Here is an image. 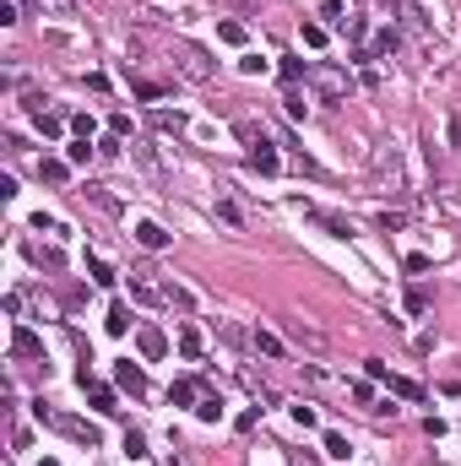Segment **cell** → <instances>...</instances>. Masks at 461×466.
I'll list each match as a JSON object with an SVG mask.
<instances>
[{
    "mask_svg": "<svg viewBox=\"0 0 461 466\" xmlns=\"http://www.w3.org/2000/svg\"><path fill=\"white\" fill-rule=\"evenodd\" d=\"M179 352H185V358H201V336H195V331H179Z\"/></svg>",
    "mask_w": 461,
    "mask_h": 466,
    "instance_id": "obj_29",
    "label": "cell"
},
{
    "mask_svg": "<svg viewBox=\"0 0 461 466\" xmlns=\"http://www.w3.org/2000/svg\"><path fill=\"white\" fill-rule=\"evenodd\" d=\"M304 217H310V223H320L326 233H336V239H348V233H353V223H348V217H336V212H320V206H304Z\"/></svg>",
    "mask_w": 461,
    "mask_h": 466,
    "instance_id": "obj_7",
    "label": "cell"
},
{
    "mask_svg": "<svg viewBox=\"0 0 461 466\" xmlns=\"http://www.w3.org/2000/svg\"><path fill=\"white\" fill-rule=\"evenodd\" d=\"M65 163H92V146H87V142H71V146H65Z\"/></svg>",
    "mask_w": 461,
    "mask_h": 466,
    "instance_id": "obj_31",
    "label": "cell"
},
{
    "mask_svg": "<svg viewBox=\"0 0 461 466\" xmlns=\"http://www.w3.org/2000/svg\"><path fill=\"white\" fill-rule=\"evenodd\" d=\"M136 347H142V358H163V352H168V336L158 331V325H142V331H136Z\"/></svg>",
    "mask_w": 461,
    "mask_h": 466,
    "instance_id": "obj_8",
    "label": "cell"
},
{
    "mask_svg": "<svg viewBox=\"0 0 461 466\" xmlns=\"http://www.w3.org/2000/svg\"><path fill=\"white\" fill-rule=\"evenodd\" d=\"M277 71H282V81H288V87H298V81H304V76H310V71H315V65H304V60H298V55H288V60H282V65H277Z\"/></svg>",
    "mask_w": 461,
    "mask_h": 466,
    "instance_id": "obj_17",
    "label": "cell"
},
{
    "mask_svg": "<svg viewBox=\"0 0 461 466\" xmlns=\"http://www.w3.org/2000/svg\"><path fill=\"white\" fill-rule=\"evenodd\" d=\"M114 385L130 390V396H147V374L130 364V358H120V364H114Z\"/></svg>",
    "mask_w": 461,
    "mask_h": 466,
    "instance_id": "obj_5",
    "label": "cell"
},
{
    "mask_svg": "<svg viewBox=\"0 0 461 466\" xmlns=\"http://www.w3.org/2000/svg\"><path fill=\"white\" fill-rule=\"evenodd\" d=\"M130 299H136V304H163V282H158L152 266H136V271H130Z\"/></svg>",
    "mask_w": 461,
    "mask_h": 466,
    "instance_id": "obj_3",
    "label": "cell"
},
{
    "mask_svg": "<svg viewBox=\"0 0 461 466\" xmlns=\"http://www.w3.org/2000/svg\"><path fill=\"white\" fill-rule=\"evenodd\" d=\"M288 336H294L298 347H310V352H326V336H320L315 325H304V320H288Z\"/></svg>",
    "mask_w": 461,
    "mask_h": 466,
    "instance_id": "obj_11",
    "label": "cell"
},
{
    "mask_svg": "<svg viewBox=\"0 0 461 466\" xmlns=\"http://www.w3.org/2000/svg\"><path fill=\"white\" fill-rule=\"evenodd\" d=\"M397 49H401V33H397V27H385V33L375 39V55H397Z\"/></svg>",
    "mask_w": 461,
    "mask_h": 466,
    "instance_id": "obj_24",
    "label": "cell"
},
{
    "mask_svg": "<svg viewBox=\"0 0 461 466\" xmlns=\"http://www.w3.org/2000/svg\"><path fill=\"white\" fill-rule=\"evenodd\" d=\"M288 114H294V120H304V114H310V103H304V92H298V87H288Z\"/></svg>",
    "mask_w": 461,
    "mask_h": 466,
    "instance_id": "obj_27",
    "label": "cell"
},
{
    "mask_svg": "<svg viewBox=\"0 0 461 466\" xmlns=\"http://www.w3.org/2000/svg\"><path fill=\"white\" fill-rule=\"evenodd\" d=\"M217 217H223L228 228H239V223H245V217H239V206H233V201H217Z\"/></svg>",
    "mask_w": 461,
    "mask_h": 466,
    "instance_id": "obj_34",
    "label": "cell"
},
{
    "mask_svg": "<svg viewBox=\"0 0 461 466\" xmlns=\"http://www.w3.org/2000/svg\"><path fill=\"white\" fill-rule=\"evenodd\" d=\"M294 466H315V461H310V455H294Z\"/></svg>",
    "mask_w": 461,
    "mask_h": 466,
    "instance_id": "obj_39",
    "label": "cell"
},
{
    "mask_svg": "<svg viewBox=\"0 0 461 466\" xmlns=\"http://www.w3.org/2000/svg\"><path fill=\"white\" fill-rule=\"evenodd\" d=\"M385 385H391V396H407V402H423V385H418V380H401V374H385Z\"/></svg>",
    "mask_w": 461,
    "mask_h": 466,
    "instance_id": "obj_14",
    "label": "cell"
},
{
    "mask_svg": "<svg viewBox=\"0 0 461 466\" xmlns=\"http://www.w3.org/2000/svg\"><path fill=\"white\" fill-rule=\"evenodd\" d=\"M163 304H168V309H195V293H190V287H179V282H163Z\"/></svg>",
    "mask_w": 461,
    "mask_h": 466,
    "instance_id": "obj_12",
    "label": "cell"
},
{
    "mask_svg": "<svg viewBox=\"0 0 461 466\" xmlns=\"http://www.w3.org/2000/svg\"><path fill=\"white\" fill-rule=\"evenodd\" d=\"M407 309H413V315H423V309H429V293H423V287H413V293H407Z\"/></svg>",
    "mask_w": 461,
    "mask_h": 466,
    "instance_id": "obj_35",
    "label": "cell"
},
{
    "mask_svg": "<svg viewBox=\"0 0 461 466\" xmlns=\"http://www.w3.org/2000/svg\"><path fill=\"white\" fill-rule=\"evenodd\" d=\"M87 271H92V282H98V287H114V266H109V261H98V255H92V261H87Z\"/></svg>",
    "mask_w": 461,
    "mask_h": 466,
    "instance_id": "obj_21",
    "label": "cell"
},
{
    "mask_svg": "<svg viewBox=\"0 0 461 466\" xmlns=\"http://www.w3.org/2000/svg\"><path fill=\"white\" fill-rule=\"evenodd\" d=\"M217 412H223V402H217V396H207V402H195V418H207V423H217Z\"/></svg>",
    "mask_w": 461,
    "mask_h": 466,
    "instance_id": "obj_30",
    "label": "cell"
},
{
    "mask_svg": "<svg viewBox=\"0 0 461 466\" xmlns=\"http://www.w3.org/2000/svg\"><path fill=\"white\" fill-rule=\"evenodd\" d=\"M152 125H158L163 136H179V130H185V114H168V109H158V114H152Z\"/></svg>",
    "mask_w": 461,
    "mask_h": 466,
    "instance_id": "obj_19",
    "label": "cell"
},
{
    "mask_svg": "<svg viewBox=\"0 0 461 466\" xmlns=\"http://www.w3.org/2000/svg\"><path fill=\"white\" fill-rule=\"evenodd\" d=\"M130 92H136L142 103H158V98H163V81H142V76H136V81H130Z\"/></svg>",
    "mask_w": 461,
    "mask_h": 466,
    "instance_id": "obj_20",
    "label": "cell"
},
{
    "mask_svg": "<svg viewBox=\"0 0 461 466\" xmlns=\"http://www.w3.org/2000/svg\"><path fill=\"white\" fill-rule=\"evenodd\" d=\"M304 43H310V49H320V43H326V27H320V22H304Z\"/></svg>",
    "mask_w": 461,
    "mask_h": 466,
    "instance_id": "obj_33",
    "label": "cell"
},
{
    "mask_svg": "<svg viewBox=\"0 0 461 466\" xmlns=\"http://www.w3.org/2000/svg\"><path fill=\"white\" fill-rule=\"evenodd\" d=\"M195 396H201V380H174V390H168V402H174V406H190Z\"/></svg>",
    "mask_w": 461,
    "mask_h": 466,
    "instance_id": "obj_15",
    "label": "cell"
},
{
    "mask_svg": "<svg viewBox=\"0 0 461 466\" xmlns=\"http://www.w3.org/2000/svg\"><path fill=\"white\" fill-rule=\"evenodd\" d=\"M39 466H60V461H39Z\"/></svg>",
    "mask_w": 461,
    "mask_h": 466,
    "instance_id": "obj_40",
    "label": "cell"
},
{
    "mask_svg": "<svg viewBox=\"0 0 461 466\" xmlns=\"http://www.w3.org/2000/svg\"><path fill=\"white\" fill-rule=\"evenodd\" d=\"M310 76H315V92H320V103H336L348 87H353V81L342 76V71H331V65H315Z\"/></svg>",
    "mask_w": 461,
    "mask_h": 466,
    "instance_id": "obj_4",
    "label": "cell"
},
{
    "mask_svg": "<svg viewBox=\"0 0 461 466\" xmlns=\"http://www.w3.org/2000/svg\"><path fill=\"white\" fill-rule=\"evenodd\" d=\"M294 423L298 428H315V406H294Z\"/></svg>",
    "mask_w": 461,
    "mask_h": 466,
    "instance_id": "obj_37",
    "label": "cell"
},
{
    "mask_svg": "<svg viewBox=\"0 0 461 466\" xmlns=\"http://www.w3.org/2000/svg\"><path fill=\"white\" fill-rule=\"evenodd\" d=\"M136 244H142V249H163L168 233H163L158 223H136Z\"/></svg>",
    "mask_w": 461,
    "mask_h": 466,
    "instance_id": "obj_13",
    "label": "cell"
},
{
    "mask_svg": "<svg viewBox=\"0 0 461 466\" xmlns=\"http://www.w3.org/2000/svg\"><path fill=\"white\" fill-rule=\"evenodd\" d=\"M104 325H109V336H125V331H130V309L125 304H109V320Z\"/></svg>",
    "mask_w": 461,
    "mask_h": 466,
    "instance_id": "obj_18",
    "label": "cell"
},
{
    "mask_svg": "<svg viewBox=\"0 0 461 466\" xmlns=\"http://www.w3.org/2000/svg\"><path fill=\"white\" fill-rule=\"evenodd\" d=\"M76 380H82V390H87V396H92V406H98V412H120V406H114V390H109V385H98V380L87 374V369H82V374H76Z\"/></svg>",
    "mask_w": 461,
    "mask_h": 466,
    "instance_id": "obj_9",
    "label": "cell"
},
{
    "mask_svg": "<svg viewBox=\"0 0 461 466\" xmlns=\"http://www.w3.org/2000/svg\"><path fill=\"white\" fill-rule=\"evenodd\" d=\"M320 17H331L336 27H342V22H348V17H342V0H326V6H320Z\"/></svg>",
    "mask_w": 461,
    "mask_h": 466,
    "instance_id": "obj_36",
    "label": "cell"
},
{
    "mask_svg": "<svg viewBox=\"0 0 461 466\" xmlns=\"http://www.w3.org/2000/svg\"><path fill=\"white\" fill-rule=\"evenodd\" d=\"M65 174H71V163H60V158H43L39 163V179L43 184H65Z\"/></svg>",
    "mask_w": 461,
    "mask_h": 466,
    "instance_id": "obj_16",
    "label": "cell"
},
{
    "mask_svg": "<svg viewBox=\"0 0 461 466\" xmlns=\"http://www.w3.org/2000/svg\"><path fill=\"white\" fill-rule=\"evenodd\" d=\"M125 455H130V461H142V455H147V439H142L136 428H130V434H125Z\"/></svg>",
    "mask_w": 461,
    "mask_h": 466,
    "instance_id": "obj_28",
    "label": "cell"
},
{
    "mask_svg": "<svg viewBox=\"0 0 461 466\" xmlns=\"http://www.w3.org/2000/svg\"><path fill=\"white\" fill-rule=\"evenodd\" d=\"M250 342H255V352H266V358H282V342H277V336H266V331H255Z\"/></svg>",
    "mask_w": 461,
    "mask_h": 466,
    "instance_id": "obj_23",
    "label": "cell"
},
{
    "mask_svg": "<svg viewBox=\"0 0 461 466\" xmlns=\"http://www.w3.org/2000/svg\"><path fill=\"white\" fill-rule=\"evenodd\" d=\"M250 168H255V174H277V168H282V158H277V146L266 142V136L250 142Z\"/></svg>",
    "mask_w": 461,
    "mask_h": 466,
    "instance_id": "obj_6",
    "label": "cell"
},
{
    "mask_svg": "<svg viewBox=\"0 0 461 466\" xmlns=\"http://www.w3.org/2000/svg\"><path fill=\"white\" fill-rule=\"evenodd\" d=\"M174 71L185 81H212V60L195 49V43H179V49H174Z\"/></svg>",
    "mask_w": 461,
    "mask_h": 466,
    "instance_id": "obj_2",
    "label": "cell"
},
{
    "mask_svg": "<svg viewBox=\"0 0 461 466\" xmlns=\"http://www.w3.org/2000/svg\"><path fill=\"white\" fill-rule=\"evenodd\" d=\"M326 455H336V461H348V439H342V434H326Z\"/></svg>",
    "mask_w": 461,
    "mask_h": 466,
    "instance_id": "obj_32",
    "label": "cell"
},
{
    "mask_svg": "<svg viewBox=\"0 0 461 466\" xmlns=\"http://www.w3.org/2000/svg\"><path fill=\"white\" fill-rule=\"evenodd\" d=\"M11 352H17V358H43V342L27 331V325H17V331H11Z\"/></svg>",
    "mask_w": 461,
    "mask_h": 466,
    "instance_id": "obj_10",
    "label": "cell"
},
{
    "mask_svg": "<svg viewBox=\"0 0 461 466\" xmlns=\"http://www.w3.org/2000/svg\"><path fill=\"white\" fill-rule=\"evenodd\" d=\"M380 6H385V11H401V6H407V0H380Z\"/></svg>",
    "mask_w": 461,
    "mask_h": 466,
    "instance_id": "obj_38",
    "label": "cell"
},
{
    "mask_svg": "<svg viewBox=\"0 0 461 466\" xmlns=\"http://www.w3.org/2000/svg\"><path fill=\"white\" fill-rule=\"evenodd\" d=\"M82 196H87V201H92V206H104V212H114V196H109L104 184H87Z\"/></svg>",
    "mask_w": 461,
    "mask_h": 466,
    "instance_id": "obj_26",
    "label": "cell"
},
{
    "mask_svg": "<svg viewBox=\"0 0 461 466\" xmlns=\"http://www.w3.org/2000/svg\"><path fill=\"white\" fill-rule=\"evenodd\" d=\"M39 423L60 428L65 439H76V445H87V450H92V445H98V439H104V434H98V428L87 423V418H71V412H49V406H43V402H39Z\"/></svg>",
    "mask_w": 461,
    "mask_h": 466,
    "instance_id": "obj_1",
    "label": "cell"
},
{
    "mask_svg": "<svg viewBox=\"0 0 461 466\" xmlns=\"http://www.w3.org/2000/svg\"><path fill=\"white\" fill-rule=\"evenodd\" d=\"M39 11H49V17H76V0H33Z\"/></svg>",
    "mask_w": 461,
    "mask_h": 466,
    "instance_id": "obj_22",
    "label": "cell"
},
{
    "mask_svg": "<svg viewBox=\"0 0 461 466\" xmlns=\"http://www.w3.org/2000/svg\"><path fill=\"white\" fill-rule=\"evenodd\" d=\"M217 39L223 43H245V22H217Z\"/></svg>",
    "mask_w": 461,
    "mask_h": 466,
    "instance_id": "obj_25",
    "label": "cell"
}]
</instances>
